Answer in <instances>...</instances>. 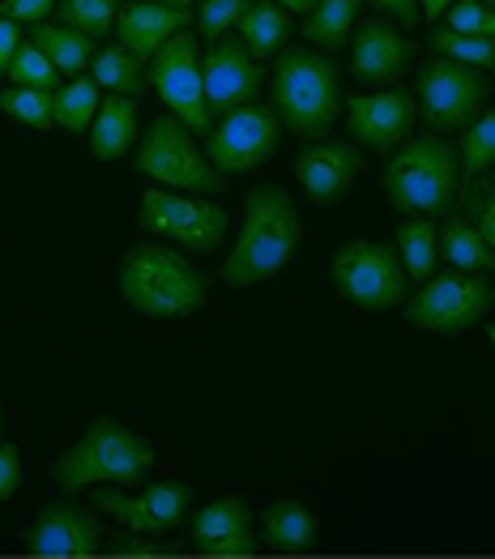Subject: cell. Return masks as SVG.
Listing matches in <instances>:
<instances>
[{
  "mask_svg": "<svg viewBox=\"0 0 495 559\" xmlns=\"http://www.w3.org/2000/svg\"><path fill=\"white\" fill-rule=\"evenodd\" d=\"M56 9H60V17H64L69 31H82L91 39L111 35L116 31V13H120L116 0H60Z\"/></svg>",
  "mask_w": 495,
  "mask_h": 559,
  "instance_id": "cell-32",
  "label": "cell"
},
{
  "mask_svg": "<svg viewBox=\"0 0 495 559\" xmlns=\"http://www.w3.org/2000/svg\"><path fill=\"white\" fill-rule=\"evenodd\" d=\"M31 44L39 47L64 78H82V69H91L94 56H98L91 35L69 31V26H47V22L31 26Z\"/></svg>",
  "mask_w": 495,
  "mask_h": 559,
  "instance_id": "cell-22",
  "label": "cell"
},
{
  "mask_svg": "<svg viewBox=\"0 0 495 559\" xmlns=\"http://www.w3.org/2000/svg\"><path fill=\"white\" fill-rule=\"evenodd\" d=\"M380 188L405 218H445L461 205V158L436 133L410 138L393 150Z\"/></svg>",
  "mask_w": 495,
  "mask_h": 559,
  "instance_id": "cell-3",
  "label": "cell"
},
{
  "mask_svg": "<svg viewBox=\"0 0 495 559\" xmlns=\"http://www.w3.org/2000/svg\"><path fill=\"white\" fill-rule=\"evenodd\" d=\"M137 227L158 239H176L188 252H214L226 239V210L205 197H184L172 188H145Z\"/></svg>",
  "mask_w": 495,
  "mask_h": 559,
  "instance_id": "cell-10",
  "label": "cell"
},
{
  "mask_svg": "<svg viewBox=\"0 0 495 559\" xmlns=\"http://www.w3.org/2000/svg\"><path fill=\"white\" fill-rule=\"evenodd\" d=\"M60 0H0V13L13 17V22H22V26H39V22H47V13Z\"/></svg>",
  "mask_w": 495,
  "mask_h": 559,
  "instance_id": "cell-38",
  "label": "cell"
},
{
  "mask_svg": "<svg viewBox=\"0 0 495 559\" xmlns=\"http://www.w3.org/2000/svg\"><path fill=\"white\" fill-rule=\"evenodd\" d=\"M192 547L201 556H257V534H252V504L244 496L210 500L192 521Z\"/></svg>",
  "mask_w": 495,
  "mask_h": 559,
  "instance_id": "cell-18",
  "label": "cell"
},
{
  "mask_svg": "<svg viewBox=\"0 0 495 559\" xmlns=\"http://www.w3.org/2000/svg\"><path fill=\"white\" fill-rule=\"evenodd\" d=\"M393 243H398V257H402V265H405V278L427 282L436 274L440 231H436L432 218H405L402 227H398V235H393Z\"/></svg>",
  "mask_w": 495,
  "mask_h": 559,
  "instance_id": "cell-25",
  "label": "cell"
},
{
  "mask_svg": "<svg viewBox=\"0 0 495 559\" xmlns=\"http://www.w3.org/2000/svg\"><path fill=\"white\" fill-rule=\"evenodd\" d=\"M17 487H22V453H17V444L0 440V500H13Z\"/></svg>",
  "mask_w": 495,
  "mask_h": 559,
  "instance_id": "cell-39",
  "label": "cell"
},
{
  "mask_svg": "<svg viewBox=\"0 0 495 559\" xmlns=\"http://www.w3.org/2000/svg\"><path fill=\"white\" fill-rule=\"evenodd\" d=\"M282 138V120L273 107L261 103H248V107H235L226 111L223 124L210 129L205 150H210V163L223 171V176H239V171H252L278 150Z\"/></svg>",
  "mask_w": 495,
  "mask_h": 559,
  "instance_id": "cell-12",
  "label": "cell"
},
{
  "mask_svg": "<svg viewBox=\"0 0 495 559\" xmlns=\"http://www.w3.org/2000/svg\"><path fill=\"white\" fill-rule=\"evenodd\" d=\"M150 86L167 103V111L184 120L197 138H210L214 129V111L205 103V78H201V51H197V35L180 31L176 39L158 47L150 56Z\"/></svg>",
  "mask_w": 495,
  "mask_h": 559,
  "instance_id": "cell-11",
  "label": "cell"
},
{
  "mask_svg": "<svg viewBox=\"0 0 495 559\" xmlns=\"http://www.w3.org/2000/svg\"><path fill=\"white\" fill-rule=\"evenodd\" d=\"M116 290L141 317L176 321V317H192L205 304L210 282H205V274L184 257L180 248L133 243L125 252L120 270H116Z\"/></svg>",
  "mask_w": 495,
  "mask_h": 559,
  "instance_id": "cell-2",
  "label": "cell"
},
{
  "mask_svg": "<svg viewBox=\"0 0 495 559\" xmlns=\"http://www.w3.org/2000/svg\"><path fill=\"white\" fill-rule=\"evenodd\" d=\"M342 69L313 47H282L273 60V111L286 133L325 138L342 116Z\"/></svg>",
  "mask_w": 495,
  "mask_h": 559,
  "instance_id": "cell-4",
  "label": "cell"
},
{
  "mask_svg": "<svg viewBox=\"0 0 495 559\" xmlns=\"http://www.w3.org/2000/svg\"><path fill=\"white\" fill-rule=\"evenodd\" d=\"M405 265L398 243L389 239H355L333 257V286L346 304L363 312H389L405 304Z\"/></svg>",
  "mask_w": 495,
  "mask_h": 559,
  "instance_id": "cell-8",
  "label": "cell"
},
{
  "mask_svg": "<svg viewBox=\"0 0 495 559\" xmlns=\"http://www.w3.org/2000/svg\"><path fill=\"white\" fill-rule=\"evenodd\" d=\"M367 167L363 150L346 138L329 141H308L295 158V180L304 185V192L316 205H338L351 188L360 185V171Z\"/></svg>",
  "mask_w": 495,
  "mask_h": 559,
  "instance_id": "cell-15",
  "label": "cell"
},
{
  "mask_svg": "<svg viewBox=\"0 0 495 559\" xmlns=\"http://www.w3.org/2000/svg\"><path fill=\"white\" fill-rule=\"evenodd\" d=\"M457 158H461V201L470 197V188L479 185L495 167V111L479 116L470 129H461L457 138Z\"/></svg>",
  "mask_w": 495,
  "mask_h": 559,
  "instance_id": "cell-27",
  "label": "cell"
},
{
  "mask_svg": "<svg viewBox=\"0 0 495 559\" xmlns=\"http://www.w3.org/2000/svg\"><path fill=\"white\" fill-rule=\"evenodd\" d=\"M0 427H4V406H0Z\"/></svg>",
  "mask_w": 495,
  "mask_h": 559,
  "instance_id": "cell-47",
  "label": "cell"
},
{
  "mask_svg": "<svg viewBox=\"0 0 495 559\" xmlns=\"http://www.w3.org/2000/svg\"><path fill=\"white\" fill-rule=\"evenodd\" d=\"M22 51V31H17V22L13 17H4L0 13V73L13 64V56Z\"/></svg>",
  "mask_w": 495,
  "mask_h": 559,
  "instance_id": "cell-41",
  "label": "cell"
},
{
  "mask_svg": "<svg viewBox=\"0 0 495 559\" xmlns=\"http://www.w3.org/2000/svg\"><path fill=\"white\" fill-rule=\"evenodd\" d=\"M154 469V444L116 419H94L91 431L51 462V478L64 491L78 487H137Z\"/></svg>",
  "mask_w": 495,
  "mask_h": 559,
  "instance_id": "cell-5",
  "label": "cell"
},
{
  "mask_svg": "<svg viewBox=\"0 0 495 559\" xmlns=\"http://www.w3.org/2000/svg\"><path fill=\"white\" fill-rule=\"evenodd\" d=\"M414 64V44L385 17H367L351 35V69L360 86H393Z\"/></svg>",
  "mask_w": 495,
  "mask_h": 559,
  "instance_id": "cell-17",
  "label": "cell"
},
{
  "mask_svg": "<svg viewBox=\"0 0 495 559\" xmlns=\"http://www.w3.org/2000/svg\"><path fill=\"white\" fill-rule=\"evenodd\" d=\"M461 205H465V214H461V218H470V223L483 231V239L495 248V171L492 176H483L479 185L470 188V197H465Z\"/></svg>",
  "mask_w": 495,
  "mask_h": 559,
  "instance_id": "cell-36",
  "label": "cell"
},
{
  "mask_svg": "<svg viewBox=\"0 0 495 559\" xmlns=\"http://www.w3.org/2000/svg\"><path fill=\"white\" fill-rule=\"evenodd\" d=\"M261 530H266V547L278 556H304L320 538V521L299 500H273L261 513Z\"/></svg>",
  "mask_w": 495,
  "mask_h": 559,
  "instance_id": "cell-21",
  "label": "cell"
},
{
  "mask_svg": "<svg viewBox=\"0 0 495 559\" xmlns=\"http://www.w3.org/2000/svg\"><path fill=\"white\" fill-rule=\"evenodd\" d=\"M4 73L13 78V86H31V91H51V94L60 91V78H64L35 44H22V51L13 56V64Z\"/></svg>",
  "mask_w": 495,
  "mask_h": 559,
  "instance_id": "cell-33",
  "label": "cell"
},
{
  "mask_svg": "<svg viewBox=\"0 0 495 559\" xmlns=\"http://www.w3.org/2000/svg\"><path fill=\"white\" fill-rule=\"evenodd\" d=\"M286 35H291V26H286V13L278 0H252V9L239 17V39H244L252 60L278 56Z\"/></svg>",
  "mask_w": 495,
  "mask_h": 559,
  "instance_id": "cell-24",
  "label": "cell"
},
{
  "mask_svg": "<svg viewBox=\"0 0 495 559\" xmlns=\"http://www.w3.org/2000/svg\"><path fill=\"white\" fill-rule=\"evenodd\" d=\"M94 82L111 94H137L145 86V60L137 51H129L125 44L103 47L94 56Z\"/></svg>",
  "mask_w": 495,
  "mask_h": 559,
  "instance_id": "cell-28",
  "label": "cell"
},
{
  "mask_svg": "<svg viewBox=\"0 0 495 559\" xmlns=\"http://www.w3.org/2000/svg\"><path fill=\"white\" fill-rule=\"evenodd\" d=\"M479 4H487V9H495V0H479Z\"/></svg>",
  "mask_w": 495,
  "mask_h": 559,
  "instance_id": "cell-46",
  "label": "cell"
},
{
  "mask_svg": "<svg viewBox=\"0 0 495 559\" xmlns=\"http://www.w3.org/2000/svg\"><path fill=\"white\" fill-rule=\"evenodd\" d=\"M201 78H205V103L214 116H226L261 98V69L239 35H223L210 44V51L201 56Z\"/></svg>",
  "mask_w": 495,
  "mask_h": 559,
  "instance_id": "cell-14",
  "label": "cell"
},
{
  "mask_svg": "<svg viewBox=\"0 0 495 559\" xmlns=\"http://www.w3.org/2000/svg\"><path fill=\"white\" fill-rule=\"evenodd\" d=\"M299 243H304V223H299L295 201L278 185L248 188V197H244V231L235 239L231 257L223 261L219 278L226 286H235V290L261 286V282L278 278L295 261Z\"/></svg>",
  "mask_w": 495,
  "mask_h": 559,
  "instance_id": "cell-1",
  "label": "cell"
},
{
  "mask_svg": "<svg viewBox=\"0 0 495 559\" xmlns=\"http://www.w3.org/2000/svg\"><path fill=\"white\" fill-rule=\"evenodd\" d=\"M197 22V13H188L180 4H163V0H133L116 13V35L120 44L137 51L141 60L154 56L167 39H176L180 31H188Z\"/></svg>",
  "mask_w": 495,
  "mask_h": 559,
  "instance_id": "cell-19",
  "label": "cell"
},
{
  "mask_svg": "<svg viewBox=\"0 0 495 559\" xmlns=\"http://www.w3.org/2000/svg\"><path fill=\"white\" fill-rule=\"evenodd\" d=\"M492 98V73L457 64L449 56H423L419 60V111L436 133L470 129Z\"/></svg>",
  "mask_w": 495,
  "mask_h": 559,
  "instance_id": "cell-7",
  "label": "cell"
},
{
  "mask_svg": "<svg viewBox=\"0 0 495 559\" xmlns=\"http://www.w3.org/2000/svg\"><path fill=\"white\" fill-rule=\"evenodd\" d=\"M320 0H282V9H295V13H313Z\"/></svg>",
  "mask_w": 495,
  "mask_h": 559,
  "instance_id": "cell-43",
  "label": "cell"
},
{
  "mask_svg": "<svg viewBox=\"0 0 495 559\" xmlns=\"http://www.w3.org/2000/svg\"><path fill=\"white\" fill-rule=\"evenodd\" d=\"M414 94L405 86L380 94H351L346 103V116H351V133L363 141V150H376V154H393L402 141L414 138Z\"/></svg>",
  "mask_w": 495,
  "mask_h": 559,
  "instance_id": "cell-16",
  "label": "cell"
},
{
  "mask_svg": "<svg viewBox=\"0 0 495 559\" xmlns=\"http://www.w3.org/2000/svg\"><path fill=\"white\" fill-rule=\"evenodd\" d=\"M495 308V290L483 274H432L419 286V295H410L402 304L405 325L427 329V333H445L457 337L479 321H487Z\"/></svg>",
  "mask_w": 495,
  "mask_h": 559,
  "instance_id": "cell-9",
  "label": "cell"
},
{
  "mask_svg": "<svg viewBox=\"0 0 495 559\" xmlns=\"http://www.w3.org/2000/svg\"><path fill=\"white\" fill-rule=\"evenodd\" d=\"M487 337H492V346H495V325H487Z\"/></svg>",
  "mask_w": 495,
  "mask_h": 559,
  "instance_id": "cell-45",
  "label": "cell"
},
{
  "mask_svg": "<svg viewBox=\"0 0 495 559\" xmlns=\"http://www.w3.org/2000/svg\"><path fill=\"white\" fill-rule=\"evenodd\" d=\"M103 551L107 556H150V559H163V556H176V547H167V543H150V534H111L107 543H103Z\"/></svg>",
  "mask_w": 495,
  "mask_h": 559,
  "instance_id": "cell-37",
  "label": "cell"
},
{
  "mask_svg": "<svg viewBox=\"0 0 495 559\" xmlns=\"http://www.w3.org/2000/svg\"><path fill=\"white\" fill-rule=\"evenodd\" d=\"M133 167L172 192H197V197L223 192V171L197 150L192 129L176 116H158L145 124V138H137Z\"/></svg>",
  "mask_w": 495,
  "mask_h": 559,
  "instance_id": "cell-6",
  "label": "cell"
},
{
  "mask_svg": "<svg viewBox=\"0 0 495 559\" xmlns=\"http://www.w3.org/2000/svg\"><path fill=\"white\" fill-rule=\"evenodd\" d=\"M363 4L367 0H320L313 13H308V22H304V39L313 47H325V51L351 44V31L360 22Z\"/></svg>",
  "mask_w": 495,
  "mask_h": 559,
  "instance_id": "cell-26",
  "label": "cell"
},
{
  "mask_svg": "<svg viewBox=\"0 0 495 559\" xmlns=\"http://www.w3.org/2000/svg\"><path fill=\"white\" fill-rule=\"evenodd\" d=\"M103 98H98V82L94 78H73L69 86L56 91V124L69 133H86L98 116Z\"/></svg>",
  "mask_w": 495,
  "mask_h": 559,
  "instance_id": "cell-29",
  "label": "cell"
},
{
  "mask_svg": "<svg viewBox=\"0 0 495 559\" xmlns=\"http://www.w3.org/2000/svg\"><path fill=\"white\" fill-rule=\"evenodd\" d=\"M0 111L22 120V124H31V129H51L56 124V94L13 86V91H0Z\"/></svg>",
  "mask_w": 495,
  "mask_h": 559,
  "instance_id": "cell-31",
  "label": "cell"
},
{
  "mask_svg": "<svg viewBox=\"0 0 495 559\" xmlns=\"http://www.w3.org/2000/svg\"><path fill=\"white\" fill-rule=\"evenodd\" d=\"M419 9H423V22H440L452 9V0H419Z\"/></svg>",
  "mask_w": 495,
  "mask_h": 559,
  "instance_id": "cell-42",
  "label": "cell"
},
{
  "mask_svg": "<svg viewBox=\"0 0 495 559\" xmlns=\"http://www.w3.org/2000/svg\"><path fill=\"white\" fill-rule=\"evenodd\" d=\"M445 26H449V31H461V35L492 39L495 44V9L479 4V0H457L449 13H445Z\"/></svg>",
  "mask_w": 495,
  "mask_h": 559,
  "instance_id": "cell-35",
  "label": "cell"
},
{
  "mask_svg": "<svg viewBox=\"0 0 495 559\" xmlns=\"http://www.w3.org/2000/svg\"><path fill=\"white\" fill-rule=\"evenodd\" d=\"M440 252L449 261V270L461 274H495V248L483 239V231L470 218H449V227L440 231Z\"/></svg>",
  "mask_w": 495,
  "mask_h": 559,
  "instance_id": "cell-23",
  "label": "cell"
},
{
  "mask_svg": "<svg viewBox=\"0 0 495 559\" xmlns=\"http://www.w3.org/2000/svg\"><path fill=\"white\" fill-rule=\"evenodd\" d=\"M163 4H180V9H188V4H192V0H163Z\"/></svg>",
  "mask_w": 495,
  "mask_h": 559,
  "instance_id": "cell-44",
  "label": "cell"
},
{
  "mask_svg": "<svg viewBox=\"0 0 495 559\" xmlns=\"http://www.w3.org/2000/svg\"><path fill=\"white\" fill-rule=\"evenodd\" d=\"M367 4L380 9V13H389V17L402 22V26H419V17H423L419 0H367Z\"/></svg>",
  "mask_w": 495,
  "mask_h": 559,
  "instance_id": "cell-40",
  "label": "cell"
},
{
  "mask_svg": "<svg viewBox=\"0 0 495 559\" xmlns=\"http://www.w3.org/2000/svg\"><path fill=\"white\" fill-rule=\"evenodd\" d=\"M103 543H107L103 516L82 509L78 500H51L26 525V551L31 556H47V559L98 556Z\"/></svg>",
  "mask_w": 495,
  "mask_h": 559,
  "instance_id": "cell-13",
  "label": "cell"
},
{
  "mask_svg": "<svg viewBox=\"0 0 495 559\" xmlns=\"http://www.w3.org/2000/svg\"><path fill=\"white\" fill-rule=\"evenodd\" d=\"M137 129H141V107L133 94H111L91 124V150L98 163H116L137 145Z\"/></svg>",
  "mask_w": 495,
  "mask_h": 559,
  "instance_id": "cell-20",
  "label": "cell"
},
{
  "mask_svg": "<svg viewBox=\"0 0 495 559\" xmlns=\"http://www.w3.org/2000/svg\"><path fill=\"white\" fill-rule=\"evenodd\" d=\"M427 44L436 56H449L457 64H470V69H483V73H495V44L492 39H479V35H461V31H449V26H436L427 35Z\"/></svg>",
  "mask_w": 495,
  "mask_h": 559,
  "instance_id": "cell-30",
  "label": "cell"
},
{
  "mask_svg": "<svg viewBox=\"0 0 495 559\" xmlns=\"http://www.w3.org/2000/svg\"><path fill=\"white\" fill-rule=\"evenodd\" d=\"M252 9V0H201L197 9V35L201 39H223L231 26H239V17Z\"/></svg>",
  "mask_w": 495,
  "mask_h": 559,
  "instance_id": "cell-34",
  "label": "cell"
}]
</instances>
